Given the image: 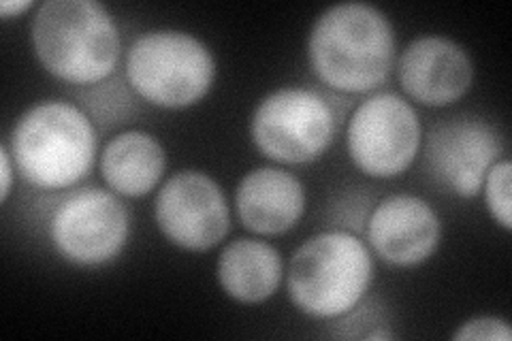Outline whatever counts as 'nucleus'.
<instances>
[{
    "label": "nucleus",
    "instance_id": "obj_1",
    "mask_svg": "<svg viewBox=\"0 0 512 341\" xmlns=\"http://www.w3.org/2000/svg\"><path fill=\"white\" fill-rule=\"evenodd\" d=\"M306 54L312 73L329 90L376 92L395 69V26L387 13L363 0L335 3L314 20Z\"/></svg>",
    "mask_w": 512,
    "mask_h": 341
},
{
    "label": "nucleus",
    "instance_id": "obj_2",
    "mask_svg": "<svg viewBox=\"0 0 512 341\" xmlns=\"http://www.w3.org/2000/svg\"><path fill=\"white\" fill-rule=\"evenodd\" d=\"M30 45L47 73L79 88L114 77L124 54L114 13L99 0H45L30 20Z\"/></svg>",
    "mask_w": 512,
    "mask_h": 341
},
{
    "label": "nucleus",
    "instance_id": "obj_3",
    "mask_svg": "<svg viewBox=\"0 0 512 341\" xmlns=\"http://www.w3.org/2000/svg\"><path fill=\"white\" fill-rule=\"evenodd\" d=\"M7 145L26 184L47 192L67 190L92 173L99 128L79 105L45 99L13 122Z\"/></svg>",
    "mask_w": 512,
    "mask_h": 341
},
{
    "label": "nucleus",
    "instance_id": "obj_4",
    "mask_svg": "<svg viewBox=\"0 0 512 341\" xmlns=\"http://www.w3.org/2000/svg\"><path fill=\"white\" fill-rule=\"evenodd\" d=\"M374 254L346 229L320 231L293 252L286 267L288 299L314 320H340L359 307L374 284Z\"/></svg>",
    "mask_w": 512,
    "mask_h": 341
},
{
    "label": "nucleus",
    "instance_id": "obj_5",
    "mask_svg": "<svg viewBox=\"0 0 512 341\" xmlns=\"http://www.w3.org/2000/svg\"><path fill=\"white\" fill-rule=\"evenodd\" d=\"M122 73L139 101L182 111L199 105L212 92L218 60L212 47L188 30L152 28L128 45Z\"/></svg>",
    "mask_w": 512,
    "mask_h": 341
},
{
    "label": "nucleus",
    "instance_id": "obj_6",
    "mask_svg": "<svg viewBox=\"0 0 512 341\" xmlns=\"http://www.w3.org/2000/svg\"><path fill=\"white\" fill-rule=\"evenodd\" d=\"M340 131L338 111L308 86H280L254 105L248 135L256 150L276 165H310L323 158Z\"/></svg>",
    "mask_w": 512,
    "mask_h": 341
},
{
    "label": "nucleus",
    "instance_id": "obj_7",
    "mask_svg": "<svg viewBox=\"0 0 512 341\" xmlns=\"http://www.w3.org/2000/svg\"><path fill=\"white\" fill-rule=\"evenodd\" d=\"M344 137L357 171L372 180H395L421 154L423 122L404 94L380 90L352 109Z\"/></svg>",
    "mask_w": 512,
    "mask_h": 341
},
{
    "label": "nucleus",
    "instance_id": "obj_8",
    "mask_svg": "<svg viewBox=\"0 0 512 341\" xmlns=\"http://www.w3.org/2000/svg\"><path fill=\"white\" fill-rule=\"evenodd\" d=\"M47 235L62 261L84 269L105 267L131 239V211L114 190L88 186L56 205Z\"/></svg>",
    "mask_w": 512,
    "mask_h": 341
},
{
    "label": "nucleus",
    "instance_id": "obj_9",
    "mask_svg": "<svg viewBox=\"0 0 512 341\" xmlns=\"http://www.w3.org/2000/svg\"><path fill=\"white\" fill-rule=\"evenodd\" d=\"M154 222L171 246L201 254L231 233V205L210 173L182 169L158 186Z\"/></svg>",
    "mask_w": 512,
    "mask_h": 341
},
{
    "label": "nucleus",
    "instance_id": "obj_10",
    "mask_svg": "<svg viewBox=\"0 0 512 341\" xmlns=\"http://www.w3.org/2000/svg\"><path fill=\"white\" fill-rule=\"evenodd\" d=\"M423 145L431 180L459 199H474L493 162L506 154L502 133L478 116H455L429 128Z\"/></svg>",
    "mask_w": 512,
    "mask_h": 341
},
{
    "label": "nucleus",
    "instance_id": "obj_11",
    "mask_svg": "<svg viewBox=\"0 0 512 341\" xmlns=\"http://www.w3.org/2000/svg\"><path fill=\"white\" fill-rule=\"evenodd\" d=\"M365 243L382 263L412 269L427 263L442 243V218L419 194L397 192L374 203L365 220Z\"/></svg>",
    "mask_w": 512,
    "mask_h": 341
},
{
    "label": "nucleus",
    "instance_id": "obj_12",
    "mask_svg": "<svg viewBox=\"0 0 512 341\" xmlns=\"http://www.w3.org/2000/svg\"><path fill=\"white\" fill-rule=\"evenodd\" d=\"M397 81L408 101L429 109L461 101L474 84V60L446 35L414 37L395 62Z\"/></svg>",
    "mask_w": 512,
    "mask_h": 341
},
{
    "label": "nucleus",
    "instance_id": "obj_13",
    "mask_svg": "<svg viewBox=\"0 0 512 341\" xmlns=\"http://www.w3.org/2000/svg\"><path fill=\"white\" fill-rule=\"evenodd\" d=\"M308 192L299 177L280 165L250 169L235 190V216L246 231L276 237L293 231L306 216Z\"/></svg>",
    "mask_w": 512,
    "mask_h": 341
},
{
    "label": "nucleus",
    "instance_id": "obj_14",
    "mask_svg": "<svg viewBox=\"0 0 512 341\" xmlns=\"http://www.w3.org/2000/svg\"><path fill=\"white\" fill-rule=\"evenodd\" d=\"M286 275L280 250L265 239L237 237L216 258V282L231 301L261 305L280 290Z\"/></svg>",
    "mask_w": 512,
    "mask_h": 341
},
{
    "label": "nucleus",
    "instance_id": "obj_15",
    "mask_svg": "<svg viewBox=\"0 0 512 341\" xmlns=\"http://www.w3.org/2000/svg\"><path fill=\"white\" fill-rule=\"evenodd\" d=\"M101 177L122 199L152 194L167 171V150L156 135L143 128H128L111 137L99 156Z\"/></svg>",
    "mask_w": 512,
    "mask_h": 341
},
{
    "label": "nucleus",
    "instance_id": "obj_16",
    "mask_svg": "<svg viewBox=\"0 0 512 341\" xmlns=\"http://www.w3.org/2000/svg\"><path fill=\"white\" fill-rule=\"evenodd\" d=\"M84 90L86 92L82 99V109L88 113L96 128H103V131L122 122H128V118L135 116L139 111V96L133 92L131 86H128L124 73H116L107 81H101V84Z\"/></svg>",
    "mask_w": 512,
    "mask_h": 341
},
{
    "label": "nucleus",
    "instance_id": "obj_17",
    "mask_svg": "<svg viewBox=\"0 0 512 341\" xmlns=\"http://www.w3.org/2000/svg\"><path fill=\"white\" fill-rule=\"evenodd\" d=\"M480 194L485 199L489 218L500 226L502 231H512V162L510 158H500L493 162L487 171Z\"/></svg>",
    "mask_w": 512,
    "mask_h": 341
},
{
    "label": "nucleus",
    "instance_id": "obj_18",
    "mask_svg": "<svg viewBox=\"0 0 512 341\" xmlns=\"http://www.w3.org/2000/svg\"><path fill=\"white\" fill-rule=\"evenodd\" d=\"M453 341H510V322L502 316H474L457 324Z\"/></svg>",
    "mask_w": 512,
    "mask_h": 341
},
{
    "label": "nucleus",
    "instance_id": "obj_19",
    "mask_svg": "<svg viewBox=\"0 0 512 341\" xmlns=\"http://www.w3.org/2000/svg\"><path fill=\"white\" fill-rule=\"evenodd\" d=\"M15 175H20L18 167H15L7 141H3L0 143V203L3 205L9 201L15 188Z\"/></svg>",
    "mask_w": 512,
    "mask_h": 341
},
{
    "label": "nucleus",
    "instance_id": "obj_20",
    "mask_svg": "<svg viewBox=\"0 0 512 341\" xmlns=\"http://www.w3.org/2000/svg\"><path fill=\"white\" fill-rule=\"evenodd\" d=\"M37 7L39 5H35V0H3V3H0V20L7 22L13 18H22L24 13Z\"/></svg>",
    "mask_w": 512,
    "mask_h": 341
}]
</instances>
